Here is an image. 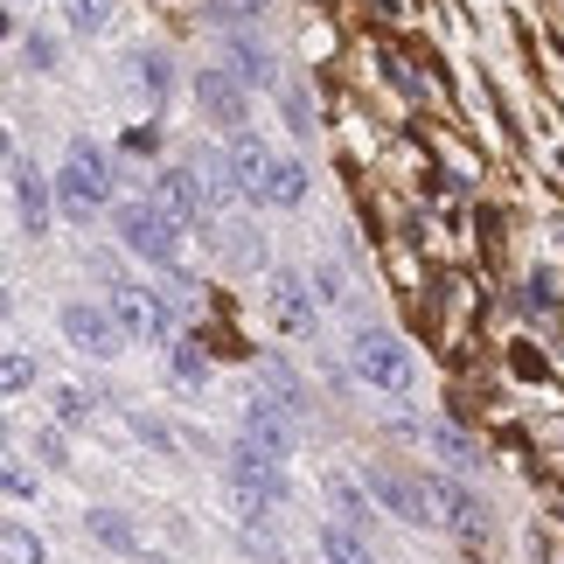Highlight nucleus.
<instances>
[{"instance_id": "f257e3e1", "label": "nucleus", "mask_w": 564, "mask_h": 564, "mask_svg": "<svg viewBox=\"0 0 564 564\" xmlns=\"http://www.w3.org/2000/svg\"><path fill=\"white\" fill-rule=\"evenodd\" d=\"M112 203V167L91 140H70V154L56 167V209L70 216V224H91V209Z\"/></svg>"}, {"instance_id": "f03ea898", "label": "nucleus", "mask_w": 564, "mask_h": 564, "mask_svg": "<svg viewBox=\"0 0 564 564\" xmlns=\"http://www.w3.org/2000/svg\"><path fill=\"white\" fill-rule=\"evenodd\" d=\"M112 230H119V245L133 258H147V265H175V251H182V224L161 203H119Z\"/></svg>"}, {"instance_id": "7ed1b4c3", "label": "nucleus", "mask_w": 564, "mask_h": 564, "mask_svg": "<svg viewBox=\"0 0 564 564\" xmlns=\"http://www.w3.org/2000/svg\"><path fill=\"white\" fill-rule=\"evenodd\" d=\"M349 362H356V377L370 390H383V398H411V383H419V362H411L390 335H377V328H362L349 341Z\"/></svg>"}, {"instance_id": "20e7f679", "label": "nucleus", "mask_w": 564, "mask_h": 564, "mask_svg": "<svg viewBox=\"0 0 564 564\" xmlns=\"http://www.w3.org/2000/svg\"><path fill=\"white\" fill-rule=\"evenodd\" d=\"M56 328H63V341H70V349L98 356V362H112V356L126 349L119 314H112V307H98V300H63V307H56Z\"/></svg>"}, {"instance_id": "39448f33", "label": "nucleus", "mask_w": 564, "mask_h": 564, "mask_svg": "<svg viewBox=\"0 0 564 564\" xmlns=\"http://www.w3.org/2000/svg\"><path fill=\"white\" fill-rule=\"evenodd\" d=\"M224 474H230V488H237L245 509H279V502H286V474H279V460L258 453V446H230Z\"/></svg>"}, {"instance_id": "423d86ee", "label": "nucleus", "mask_w": 564, "mask_h": 564, "mask_svg": "<svg viewBox=\"0 0 564 564\" xmlns=\"http://www.w3.org/2000/svg\"><path fill=\"white\" fill-rule=\"evenodd\" d=\"M105 307L119 314V328L133 335V341H175V307H167L154 286H133V279H119Z\"/></svg>"}, {"instance_id": "0eeeda50", "label": "nucleus", "mask_w": 564, "mask_h": 564, "mask_svg": "<svg viewBox=\"0 0 564 564\" xmlns=\"http://www.w3.org/2000/svg\"><path fill=\"white\" fill-rule=\"evenodd\" d=\"M195 105H203V119L224 126V133H245V119H251L245 77H237V70H203V77H195Z\"/></svg>"}, {"instance_id": "6e6552de", "label": "nucleus", "mask_w": 564, "mask_h": 564, "mask_svg": "<svg viewBox=\"0 0 564 564\" xmlns=\"http://www.w3.org/2000/svg\"><path fill=\"white\" fill-rule=\"evenodd\" d=\"M8 195H14V230L21 237H35V230H50V188L35 182V167L29 154L8 140Z\"/></svg>"}, {"instance_id": "1a4fd4ad", "label": "nucleus", "mask_w": 564, "mask_h": 564, "mask_svg": "<svg viewBox=\"0 0 564 564\" xmlns=\"http://www.w3.org/2000/svg\"><path fill=\"white\" fill-rule=\"evenodd\" d=\"M147 203H161L167 216H175L182 230H195L209 216V203H203V182H195V167H161L154 175V188H147Z\"/></svg>"}, {"instance_id": "9d476101", "label": "nucleus", "mask_w": 564, "mask_h": 564, "mask_svg": "<svg viewBox=\"0 0 564 564\" xmlns=\"http://www.w3.org/2000/svg\"><path fill=\"white\" fill-rule=\"evenodd\" d=\"M425 495H432V516H440V523L460 536V544H481V536H488V509L474 502L460 481H432Z\"/></svg>"}, {"instance_id": "9b49d317", "label": "nucleus", "mask_w": 564, "mask_h": 564, "mask_svg": "<svg viewBox=\"0 0 564 564\" xmlns=\"http://www.w3.org/2000/svg\"><path fill=\"white\" fill-rule=\"evenodd\" d=\"M245 432H251L258 453H272V460H286V453H293V419H286V404H279V398H251L245 404Z\"/></svg>"}, {"instance_id": "f8f14e48", "label": "nucleus", "mask_w": 564, "mask_h": 564, "mask_svg": "<svg viewBox=\"0 0 564 564\" xmlns=\"http://www.w3.org/2000/svg\"><path fill=\"white\" fill-rule=\"evenodd\" d=\"M265 293H272L279 328H286V335H314V293H307V279H300V272H272Z\"/></svg>"}, {"instance_id": "ddd939ff", "label": "nucleus", "mask_w": 564, "mask_h": 564, "mask_svg": "<svg viewBox=\"0 0 564 564\" xmlns=\"http://www.w3.org/2000/svg\"><path fill=\"white\" fill-rule=\"evenodd\" d=\"M362 488L383 495L390 516H404V523H440V516H432V495H425V488H411V481H398L390 467H370V474H362Z\"/></svg>"}, {"instance_id": "4468645a", "label": "nucleus", "mask_w": 564, "mask_h": 564, "mask_svg": "<svg viewBox=\"0 0 564 564\" xmlns=\"http://www.w3.org/2000/svg\"><path fill=\"white\" fill-rule=\"evenodd\" d=\"M119 84H126L133 98L161 105V98H167V84H175V70H167V56H161V50H133V56H119Z\"/></svg>"}, {"instance_id": "2eb2a0df", "label": "nucleus", "mask_w": 564, "mask_h": 564, "mask_svg": "<svg viewBox=\"0 0 564 564\" xmlns=\"http://www.w3.org/2000/svg\"><path fill=\"white\" fill-rule=\"evenodd\" d=\"M230 167H237V188H245V203H265L272 147H265V140H251V133H237V147H230Z\"/></svg>"}, {"instance_id": "dca6fc26", "label": "nucleus", "mask_w": 564, "mask_h": 564, "mask_svg": "<svg viewBox=\"0 0 564 564\" xmlns=\"http://www.w3.org/2000/svg\"><path fill=\"white\" fill-rule=\"evenodd\" d=\"M265 203H272V209H300V203H307V161H293V154H272Z\"/></svg>"}, {"instance_id": "f3484780", "label": "nucleus", "mask_w": 564, "mask_h": 564, "mask_svg": "<svg viewBox=\"0 0 564 564\" xmlns=\"http://www.w3.org/2000/svg\"><path fill=\"white\" fill-rule=\"evenodd\" d=\"M188 167H195V182H203V203H209V216H216V224H224L230 195H245V188H237V167H230V161H216V154L188 161Z\"/></svg>"}, {"instance_id": "a211bd4d", "label": "nucleus", "mask_w": 564, "mask_h": 564, "mask_svg": "<svg viewBox=\"0 0 564 564\" xmlns=\"http://www.w3.org/2000/svg\"><path fill=\"white\" fill-rule=\"evenodd\" d=\"M321 564H377V557H370V544H362L349 523H328L321 530Z\"/></svg>"}, {"instance_id": "6ab92c4d", "label": "nucleus", "mask_w": 564, "mask_h": 564, "mask_svg": "<svg viewBox=\"0 0 564 564\" xmlns=\"http://www.w3.org/2000/svg\"><path fill=\"white\" fill-rule=\"evenodd\" d=\"M91 536L105 551H119V557H140V536H133V523H126L119 509H91Z\"/></svg>"}, {"instance_id": "aec40b11", "label": "nucleus", "mask_w": 564, "mask_h": 564, "mask_svg": "<svg viewBox=\"0 0 564 564\" xmlns=\"http://www.w3.org/2000/svg\"><path fill=\"white\" fill-rule=\"evenodd\" d=\"M230 70L237 77H245V84H272V56H265V42H258V35H230Z\"/></svg>"}, {"instance_id": "412c9836", "label": "nucleus", "mask_w": 564, "mask_h": 564, "mask_svg": "<svg viewBox=\"0 0 564 564\" xmlns=\"http://www.w3.org/2000/svg\"><path fill=\"white\" fill-rule=\"evenodd\" d=\"M425 440L440 446V460H446V467H474V453H481V446H467V432H460V425H446V419H432V425H425Z\"/></svg>"}, {"instance_id": "4be33fe9", "label": "nucleus", "mask_w": 564, "mask_h": 564, "mask_svg": "<svg viewBox=\"0 0 564 564\" xmlns=\"http://www.w3.org/2000/svg\"><path fill=\"white\" fill-rule=\"evenodd\" d=\"M98 398H91V390H77V383H56V419L63 425H98Z\"/></svg>"}, {"instance_id": "5701e85b", "label": "nucleus", "mask_w": 564, "mask_h": 564, "mask_svg": "<svg viewBox=\"0 0 564 564\" xmlns=\"http://www.w3.org/2000/svg\"><path fill=\"white\" fill-rule=\"evenodd\" d=\"M328 502H335V516H341V523H370V502H362V488L349 481V474H328Z\"/></svg>"}, {"instance_id": "b1692460", "label": "nucleus", "mask_w": 564, "mask_h": 564, "mask_svg": "<svg viewBox=\"0 0 564 564\" xmlns=\"http://www.w3.org/2000/svg\"><path fill=\"white\" fill-rule=\"evenodd\" d=\"M63 21H70L77 35H98L105 21H112V0H63Z\"/></svg>"}, {"instance_id": "393cba45", "label": "nucleus", "mask_w": 564, "mask_h": 564, "mask_svg": "<svg viewBox=\"0 0 564 564\" xmlns=\"http://www.w3.org/2000/svg\"><path fill=\"white\" fill-rule=\"evenodd\" d=\"M0 544H8V564H50V544H42L35 530H21V523H8Z\"/></svg>"}, {"instance_id": "a878e982", "label": "nucleus", "mask_w": 564, "mask_h": 564, "mask_svg": "<svg viewBox=\"0 0 564 564\" xmlns=\"http://www.w3.org/2000/svg\"><path fill=\"white\" fill-rule=\"evenodd\" d=\"M21 63H29V70H56V35L50 29H29V35H21Z\"/></svg>"}, {"instance_id": "bb28decb", "label": "nucleus", "mask_w": 564, "mask_h": 564, "mask_svg": "<svg viewBox=\"0 0 564 564\" xmlns=\"http://www.w3.org/2000/svg\"><path fill=\"white\" fill-rule=\"evenodd\" d=\"M175 377L182 383H209V356L195 349V341H175Z\"/></svg>"}, {"instance_id": "cd10ccee", "label": "nucleus", "mask_w": 564, "mask_h": 564, "mask_svg": "<svg viewBox=\"0 0 564 564\" xmlns=\"http://www.w3.org/2000/svg\"><path fill=\"white\" fill-rule=\"evenodd\" d=\"M0 383H8V398H29V383H35V362L14 349V356H8V370H0Z\"/></svg>"}, {"instance_id": "c85d7f7f", "label": "nucleus", "mask_w": 564, "mask_h": 564, "mask_svg": "<svg viewBox=\"0 0 564 564\" xmlns=\"http://www.w3.org/2000/svg\"><path fill=\"white\" fill-rule=\"evenodd\" d=\"M133 432H140V440L154 446V453H175V425H161V419H147V411H140V419H133Z\"/></svg>"}, {"instance_id": "c756f323", "label": "nucleus", "mask_w": 564, "mask_h": 564, "mask_svg": "<svg viewBox=\"0 0 564 564\" xmlns=\"http://www.w3.org/2000/svg\"><path fill=\"white\" fill-rule=\"evenodd\" d=\"M35 446H42V460H50V467H70V446H63V432H56V425H42V432H35Z\"/></svg>"}, {"instance_id": "7c9ffc66", "label": "nucleus", "mask_w": 564, "mask_h": 564, "mask_svg": "<svg viewBox=\"0 0 564 564\" xmlns=\"http://www.w3.org/2000/svg\"><path fill=\"white\" fill-rule=\"evenodd\" d=\"M286 126H293V133H300V140H307V133H314V112H307V91H286Z\"/></svg>"}, {"instance_id": "2f4dec72", "label": "nucleus", "mask_w": 564, "mask_h": 564, "mask_svg": "<svg viewBox=\"0 0 564 564\" xmlns=\"http://www.w3.org/2000/svg\"><path fill=\"white\" fill-rule=\"evenodd\" d=\"M8 502H35V481H29L21 460H8Z\"/></svg>"}, {"instance_id": "473e14b6", "label": "nucleus", "mask_w": 564, "mask_h": 564, "mask_svg": "<svg viewBox=\"0 0 564 564\" xmlns=\"http://www.w3.org/2000/svg\"><path fill=\"white\" fill-rule=\"evenodd\" d=\"M258 8H265V0H216L209 14H216V21H251Z\"/></svg>"}]
</instances>
